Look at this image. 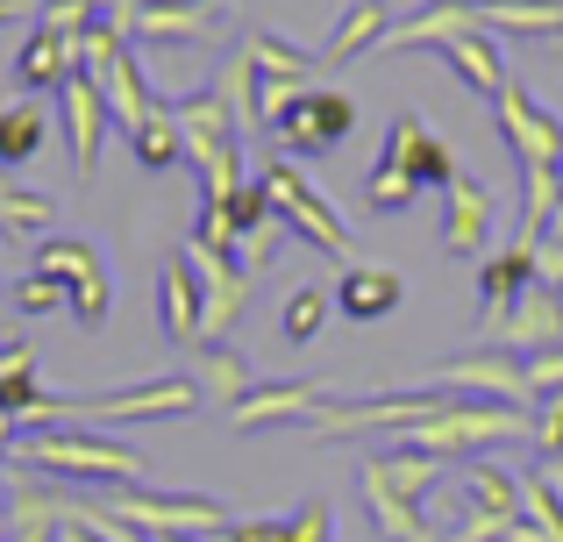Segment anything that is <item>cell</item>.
Wrapping results in <instances>:
<instances>
[{
    "instance_id": "cell-24",
    "label": "cell",
    "mask_w": 563,
    "mask_h": 542,
    "mask_svg": "<svg viewBox=\"0 0 563 542\" xmlns=\"http://www.w3.org/2000/svg\"><path fill=\"white\" fill-rule=\"evenodd\" d=\"M243 51H250V65H257V79H272V86H307V71H321L314 51H300V43L272 36V29H250Z\"/></svg>"
},
{
    "instance_id": "cell-9",
    "label": "cell",
    "mask_w": 563,
    "mask_h": 542,
    "mask_svg": "<svg viewBox=\"0 0 563 542\" xmlns=\"http://www.w3.org/2000/svg\"><path fill=\"white\" fill-rule=\"evenodd\" d=\"M57 114H65V136H71V165H79V179H93L100 165V143H108V93H100L93 71H71L65 93H57Z\"/></svg>"
},
{
    "instance_id": "cell-30",
    "label": "cell",
    "mask_w": 563,
    "mask_h": 542,
    "mask_svg": "<svg viewBox=\"0 0 563 542\" xmlns=\"http://www.w3.org/2000/svg\"><path fill=\"white\" fill-rule=\"evenodd\" d=\"M521 507H528V521H536V529L550 535V542H563V493H556L542 472H528V478H521Z\"/></svg>"
},
{
    "instance_id": "cell-2",
    "label": "cell",
    "mask_w": 563,
    "mask_h": 542,
    "mask_svg": "<svg viewBox=\"0 0 563 542\" xmlns=\"http://www.w3.org/2000/svg\"><path fill=\"white\" fill-rule=\"evenodd\" d=\"M172 122H179L186 165L200 172V200L207 193H235L243 186V114L221 100V86H200V93L165 100Z\"/></svg>"
},
{
    "instance_id": "cell-10",
    "label": "cell",
    "mask_w": 563,
    "mask_h": 542,
    "mask_svg": "<svg viewBox=\"0 0 563 542\" xmlns=\"http://www.w3.org/2000/svg\"><path fill=\"white\" fill-rule=\"evenodd\" d=\"M435 386L471 392V400H528V357H514V350H471V357L442 364Z\"/></svg>"
},
{
    "instance_id": "cell-34",
    "label": "cell",
    "mask_w": 563,
    "mask_h": 542,
    "mask_svg": "<svg viewBox=\"0 0 563 542\" xmlns=\"http://www.w3.org/2000/svg\"><path fill=\"white\" fill-rule=\"evenodd\" d=\"M528 435H536V450H542V457H563V392H550V400H542V414L536 421H528Z\"/></svg>"
},
{
    "instance_id": "cell-7",
    "label": "cell",
    "mask_w": 563,
    "mask_h": 542,
    "mask_svg": "<svg viewBox=\"0 0 563 542\" xmlns=\"http://www.w3.org/2000/svg\"><path fill=\"white\" fill-rule=\"evenodd\" d=\"M493 114H499V136H507V151L521 157V172H556V165H563V122L542 108L536 93H528V86L507 79V93L493 100Z\"/></svg>"
},
{
    "instance_id": "cell-15",
    "label": "cell",
    "mask_w": 563,
    "mask_h": 542,
    "mask_svg": "<svg viewBox=\"0 0 563 542\" xmlns=\"http://www.w3.org/2000/svg\"><path fill=\"white\" fill-rule=\"evenodd\" d=\"M357 486H364V507H372V521H378L385 542H435V529L421 521V500H413V493H399L393 478L378 472V457H364Z\"/></svg>"
},
{
    "instance_id": "cell-25",
    "label": "cell",
    "mask_w": 563,
    "mask_h": 542,
    "mask_svg": "<svg viewBox=\"0 0 563 542\" xmlns=\"http://www.w3.org/2000/svg\"><path fill=\"white\" fill-rule=\"evenodd\" d=\"M122 143H129V157H136L143 172H172V165L186 157V143H179V122H172V108H165V100H157V108L143 114V122L129 129Z\"/></svg>"
},
{
    "instance_id": "cell-39",
    "label": "cell",
    "mask_w": 563,
    "mask_h": 542,
    "mask_svg": "<svg viewBox=\"0 0 563 542\" xmlns=\"http://www.w3.org/2000/svg\"><path fill=\"white\" fill-rule=\"evenodd\" d=\"M556 292H563V278H556Z\"/></svg>"
},
{
    "instance_id": "cell-31",
    "label": "cell",
    "mask_w": 563,
    "mask_h": 542,
    "mask_svg": "<svg viewBox=\"0 0 563 542\" xmlns=\"http://www.w3.org/2000/svg\"><path fill=\"white\" fill-rule=\"evenodd\" d=\"M93 22H100L93 0H36V29H51V36H71V43H79Z\"/></svg>"
},
{
    "instance_id": "cell-36",
    "label": "cell",
    "mask_w": 563,
    "mask_h": 542,
    "mask_svg": "<svg viewBox=\"0 0 563 542\" xmlns=\"http://www.w3.org/2000/svg\"><path fill=\"white\" fill-rule=\"evenodd\" d=\"M29 8V0H0V22H14V14H22Z\"/></svg>"
},
{
    "instance_id": "cell-6",
    "label": "cell",
    "mask_w": 563,
    "mask_h": 542,
    "mask_svg": "<svg viewBox=\"0 0 563 542\" xmlns=\"http://www.w3.org/2000/svg\"><path fill=\"white\" fill-rule=\"evenodd\" d=\"M36 265L65 286V307L79 329H100L114 307V286H108V265H100V251L86 236H43L36 243Z\"/></svg>"
},
{
    "instance_id": "cell-8",
    "label": "cell",
    "mask_w": 563,
    "mask_h": 542,
    "mask_svg": "<svg viewBox=\"0 0 563 542\" xmlns=\"http://www.w3.org/2000/svg\"><path fill=\"white\" fill-rule=\"evenodd\" d=\"M378 157H385V165H399L413 186H450L456 172H464V165H456V151H450V143H442L413 108L393 114V129H385V151H378Z\"/></svg>"
},
{
    "instance_id": "cell-3",
    "label": "cell",
    "mask_w": 563,
    "mask_h": 542,
    "mask_svg": "<svg viewBox=\"0 0 563 542\" xmlns=\"http://www.w3.org/2000/svg\"><path fill=\"white\" fill-rule=\"evenodd\" d=\"M257 186H264V200H272V214L307 243V251L357 265V257H350V229H343V214H335L329 200L314 193V179H307L292 157H278V151H272V165H264V179H257Z\"/></svg>"
},
{
    "instance_id": "cell-13",
    "label": "cell",
    "mask_w": 563,
    "mask_h": 542,
    "mask_svg": "<svg viewBox=\"0 0 563 542\" xmlns=\"http://www.w3.org/2000/svg\"><path fill=\"white\" fill-rule=\"evenodd\" d=\"M442 65H450L456 79H464L471 93H478V100H499V93H507V79H514V71H507V57H499V36H493L485 22L456 29V36L442 43Z\"/></svg>"
},
{
    "instance_id": "cell-38",
    "label": "cell",
    "mask_w": 563,
    "mask_h": 542,
    "mask_svg": "<svg viewBox=\"0 0 563 542\" xmlns=\"http://www.w3.org/2000/svg\"><path fill=\"white\" fill-rule=\"evenodd\" d=\"M200 8H214V0H200Z\"/></svg>"
},
{
    "instance_id": "cell-32",
    "label": "cell",
    "mask_w": 563,
    "mask_h": 542,
    "mask_svg": "<svg viewBox=\"0 0 563 542\" xmlns=\"http://www.w3.org/2000/svg\"><path fill=\"white\" fill-rule=\"evenodd\" d=\"M8 300L22 307V314H57V307H65V286H57V278L43 272V265H29V272L8 286Z\"/></svg>"
},
{
    "instance_id": "cell-20",
    "label": "cell",
    "mask_w": 563,
    "mask_h": 542,
    "mask_svg": "<svg viewBox=\"0 0 563 542\" xmlns=\"http://www.w3.org/2000/svg\"><path fill=\"white\" fill-rule=\"evenodd\" d=\"M536 286V243H507L499 257H485L478 272V314L485 321H507V307Z\"/></svg>"
},
{
    "instance_id": "cell-16",
    "label": "cell",
    "mask_w": 563,
    "mask_h": 542,
    "mask_svg": "<svg viewBox=\"0 0 563 542\" xmlns=\"http://www.w3.org/2000/svg\"><path fill=\"white\" fill-rule=\"evenodd\" d=\"M442 200H450V214H442V251L450 257L485 251V236H493V193H485L471 172H456V179L442 186Z\"/></svg>"
},
{
    "instance_id": "cell-26",
    "label": "cell",
    "mask_w": 563,
    "mask_h": 542,
    "mask_svg": "<svg viewBox=\"0 0 563 542\" xmlns=\"http://www.w3.org/2000/svg\"><path fill=\"white\" fill-rule=\"evenodd\" d=\"M51 222L57 200L29 193V186H14V172H0V236H51Z\"/></svg>"
},
{
    "instance_id": "cell-29",
    "label": "cell",
    "mask_w": 563,
    "mask_h": 542,
    "mask_svg": "<svg viewBox=\"0 0 563 542\" xmlns=\"http://www.w3.org/2000/svg\"><path fill=\"white\" fill-rule=\"evenodd\" d=\"M413 200H421V186H413L399 165H385V157H378V165L364 172V208H372V214H407Z\"/></svg>"
},
{
    "instance_id": "cell-27",
    "label": "cell",
    "mask_w": 563,
    "mask_h": 542,
    "mask_svg": "<svg viewBox=\"0 0 563 542\" xmlns=\"http://www.w3.org/2000/svg\"><path fill=\"white\" fill-rule=\"evenodd\" d=\"M200 392L207 400H243V392H257V378H250V364L235 357L229 343H200Z\"/></svg>"
},
{
    "instance_id": "cell-4",
    "label": "cell",
    "mask_w": 563,
    "mask_h": 542,
    "mask_svg": "<svg viewBox=\"0 0 563 542\" xmlns=\"http://www.w3.org/2000/svg\"><path fill=\"white\" fill-rule=\"evenodd\" d=\"M350 129H357V100L350 93H335V86H300V93L286 100V108L272 114V151L278 157H329L335 143H350Z\"/></svg>"
},
{
    "instance_id": "cell-19",
    "label": "cell",
    "mask_w": 563,
    "mask_h": 542,
    "mask_svg": "<svg viewBox=\"0 0 563 542\" xmlns=\"http://www.w3.org/2000/svg\"><path fill=\"white\" fill-rule=\"evenodd\" d=\"M385 29H393V8H385V0H350V14L329 29V43L314 51V65H357V57H372L385 43Z\"/></svg>"
},
{
    "instance_id": "cell-22",
    "label": "cell",
    "mask_w": 563,
    "mask_h": 542,
    "mask_svg": "<svg viewBox=\"0 0 563 542\" xmlns=\"http://www.w3.org/2000/svg\"><path fill=\"white\" fill-rule=\"evenodd\" d=\"M51 136V108L43 100H8L0 108V172H22Z\"/></svg>"
},
{
    "instance_id": "cell-33",
    "label": "cell",
    "mask_w": 563,
    "mask_h": 542,
    "mask_svg": "<svg viewBox=\"0 0 563 542\" xmlns=\"http://www.w3.org/2000/svg\"><path fill=\"white\" fill-rule=\"evenodd\" d=\"M278 542H335V515H329V500H307L300 515H286V535Z\"/></svg>"
},
{
    "instance_id": "cell-37",
    "label": "cell",
    "mask_w": 563,
    "mask_h": 542,
    "mask_svg": "<svg viewBox=\"0 0 563 542\" xmlns=\"http://www.w3.org/2000/svg\"><path fill=\"white\" fill-rule=\"evenodd\" d=\"M556 193H563V165H556Z\"/></svg>"
},
{
    "instance_id": "cell-21",
    "label": "cell",
    "mask_w": 563,
    "mask_h": 542,
    "mask_svg": "<svg viewBox=\"0 0 563 542\" xmlns=\"http://www.w3.org/2000/svg\"><path fill=\"white\" fill-rule=\"evenodd\" d=\"M71 71H79V43L51 36V29H29V43L14 51V79H22L29 93H65Z\"/></svg>"
},
{
    "instance_id": "cell-1",
    "label": "cell",
    "mask_w": 563,
    "mask_h": 542,
    "mask_svg": "<svg viewBox=\"0 0 563 542\" xmlns=\"http://www.w3.org/2000/svg\"><path fill=\"white\" fill-rule=\"evenodd\" d=\"M22 464L43 478H57V486H143V450L114 443V435H86L71 429V421H57V429H29L22 435Z\"/></svg>"
},
{
    "instance_id": "cell-14",
    "label": "cell",
    "mask_w": 563,
    "mask_h": 542,
    "mask_svg": "<svg viewBox=\"0 0 563 542\" xmlns=\"http://www.w3.org/2000/svg\"><path fill=\"white\" fill-rule=\"evenodd\" d=\"M329 407V386H257L229 407L235 429H292V421H314Z\"/></svg>"
},
{
    "instance_id": "cell-28",
    "label": "cell",
    "mask_w": 563,
    "mask_h": 542,
    "mask_svg": "<svg viewBox=\"0 0 563 542\" xmlns=\"http://www.w3.org/2000/svg\"><path fill=\"white\" fill-rule=\"evenodd\" d=\"M329 307H335V292H321V286H292L286 314H278V335H286L292 350L321 343V329H329Z\"/></svg>"
},
{
    "instance_id": "cell-18",
    "label": "cell",
    "mask_w": 563,
    "mask_h": 542,
    "mask_svg": "<svg viewBox=\"0 0 563 542\" xmlns=\"http://www.w3.org/2000/svg\"><path fill=\"white\" fill-rule=\"evenodd\" d=\"M399 300H407V278L385 265H343V278H335V307L350 321H385L399 314Z\"/></svg>"
},
{
    "instance_id": "cell-11",
    "label": "cell",
    "mask_w": 563,
    "mask_h": 542,
    "mask_svg": "<svg viewBox=\"0 0 563 542\" xmlns=\"http://www.w3.org/2000/svg\"><path fill=\"white\" fill-rule=\"evenodd\" d=\"M499 350H514V357H542V350H563V292L556 286H528L521 300L507 307V321H499Z\"/></svg>"
},
{
    "instance_id": "cell-35",
    "label": "cell",
    "mask_w": 563,
    "mask_h": 542,
    "mask_svg": "<svg viewBox=\"0 0 563 542\" xmlns=\"http://www.w3.org/2000/svg\"><path fill=\"white\" fill-rule=\"evenodd\" d=\"M57 542H100V535L86 529V521H71V515H65V521H57Z\"/></svg>"
},
{
    "instance_id": "cell-17",
    "label": "cell",
    "mask_w": 563,
    "mask_h": 542,
    "mask_svg": "<svg viewBox=\"0 0 563 542\" xmlns=\"http://www.w3.org/2000/svg\"><path fill=\"white\" fill-rule=\"evenodd\" d=\"M122 36H143V43H207V36H214V8H200V0H143V8L129 14Z\"/></svg>"
},
{
    "instance_id": "cell-5",
    "label": "cell",
    "mask_w": 563,
    "mask_h": 542,
    "mask_svg": "<svg viewBox=\"0 0 563 542\" xmlns=\"http://www.w3.org/2000/svg\"><path fill=\"white\" fill-rule=\"evenodd\" d=\"M108 515H122L143 535H221L229 529V507L207 500V493H151V486H122L108 493Z\"/></svg>"
},
{
    "instance_id": "cell-23",
    "label": "cell",
    "mask_w": 563,
    "mask_h": 542,
    "mask_svg": "<svg viewBox=\"0 0 563 542\" xmlns=\"http://www.w3.org/2000/svg\"><path fill=\"white\" fill-rule=\"evenodd\" d=\"M478 22L499 36H563V0H478Z\"/></svg>"
},
{
    "instance_id": "cell-12",
    "label": "cell",
    "mask_w": 563,
    "mask_h": 542,
    "mask_svg": "<svg viewBox=\"0 0 563 542\" xmlns=\"http://www.w3.org/2000/svg\"><path fill=\"white\" fill-rule=\"evenodd\" d=\"M157 321H165V343H192V350H200L207 300H200V272H192L186 251H172L165 272H157Z\"/></svg>"
}]
</instances>
